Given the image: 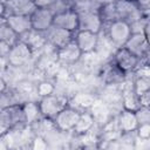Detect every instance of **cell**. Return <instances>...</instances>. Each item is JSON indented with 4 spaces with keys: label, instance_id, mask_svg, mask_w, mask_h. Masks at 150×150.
I'll use <instances>...</instances> for the list:
<instances>
[{
    "label": "cell",
    "instance_id": "6da1fadb",
    "mask_svg": "<svg viewBox=\"0 0 150 150\" xmlns=\"http://www.w3.org/2000/svg\"><path fill=\"white\" fill-rule=\"evenodd\" d=\"M69 104V98L61 94H52L38 100V105L43 118L53 121L54 117Z\"/></svg>",
    "mask_w": 150,
    "mask_h": 150
},
{
    "label": "cell",
    "instance_id": "7a4b0ae2",
    "mask_svg": "<svg viewBox=\"0 0 150 150\" xmlns=\"http://www.w3.org/2000/svg\"><path fill=\"white\" fill-rule=\"evenodd\" d=\"M103 29L105 30L107 39L110 41L112 46L116 47V49L123 47L131 35L129 23L123 20H116L110 23L103 25Z\"/></svg>",
    "mask_w": 150,
    "mask_h": 150
},
{
    "label": "cell",
    "instance_id": "3957f363",
    "mask_svg": "<svg viewBox=\"0 0 150 150\" xmlns=\"http://www.w3.org/2000/svg\"><path fill=\"white\" fill-rule=\"evenodd\" d=\"M122 73L125 75L134 74V71L138 68L141 64V61L138 57H136L134 54H131L128 49L124 47L117 48L112 55V61H111Z\"/></svg>",
    "mask_w": 150,
    "mask_h": 150
},
{
    "label": "cell",
    "instance_id": "277c9868",
    "mask_svg": "<svg viewBox=\"0 0 150 150\" xmlns=\"http://www.w3.org/2000/svg\"><path fill=\"white\" fill-rule=\"evenodd\" d=\"M123 47L125 49H128L131 54H134L136 57H138L142 64H149V62H148L149 43H148L146 35L141 34V33L131 34Z\"/></svg>",
    "mask_w": 150,
    "mask_h": 150
},
{
    "label": "cell",
    "instance_id": "5b68a950",
    "mask_svg": "<svg viewBox=\"0 0 150 150\" xmlns=\"http://www.w3.org/2000/svg\"><path fill=\"white\" fill-rule=\"evenodd\" d=\"M80 115H81V111L76 110L75 108H73L68 104L64 109H62L54 117L53 125L59 131H63V132L73 131V129L75 128V125L77 123Z\"/></svg>",
    "mask_w": 150,
    "mask_h": 150
},
{
    "label": "cell",
    "instance_id": "8992f818",
    "mask_svg": "<svg viewBox=\"0 0 150 150\" xmlns=\"http://www.w3.org/2000/svg\"><path fill=\"white\" fill-rule=\"evenodd\" d=\"M79 28L77 30L91 32L95 34H101L103 29V22L98 15V11H79Z\"/></svg>",
    "mask_w": 150,
    "mask_h": 150
},
{
    "label": "cell",
    "instance_id": "52a82bcc",
    "mask_svg": "<svg viewBox=\"0 0 150 150\" xmlns=\"http://www.w3.org/2000/svg\"><path fill=\"white\" fill-rule=\"evenodd\" d=\"M33 55L34 53L28 46H26L21 41H18L14 46L11 47L9 53L7 55V61L9 67L19 68L28 63L32 60Z\"/></svg>",
    "mask_w": 150,
    "mask_h": 150
},
{
    "label": "cell",
    "instance_id": "ba28073f",
    "mask_svg": "<svg viewBox=\"0 0 150 150\" xmlns=\"http://www.w3.org/2000/svg\"><path fill=\"white\" fill-rule=\"evenodd\" d=\"M74 42L82 53V55L90 54L96 50L100 42V34L86 30H76L74 33Z\"/></svg>",
    "mask_w": 150,
    "mask_h": 150
},
{
    "label": "cell",
    "instance_id": "9c48e42d",
    "mask_svg": "<svg viewBox=\"0 0 150 150\" xmlns=\"http://www.w3.org/2000/svg\"><path fill=\"white\" fill-rule=\"evenodd\" d=\"M45 36H46L47 43L50 47H53L55 50L63 48L64 46H67L74 40V33H70L68 30H64L54 26H52L45 33Z\"/></svg>",
    "mask_w": 150,
    "mask_h": 150
},
{
    "label": "cell",
    "instance_id": "30bf717a",
    "mask_svg": "<svg viewBox=\"0 0 150 150\" xmlns=\"http://www.w3.org/2000/svg\"><path fill=\"white\" fill-rule=\"evenodd\" d=\"M54 14L47 8H35L30 15L32 29L39 33H46L53 26Z\"/></svg>",
    "mask_w": 150,
    "mask_h": 150
},
{
    "label": "cell",
    "instance_id": "8fae6325",
    "mask_svg": "<svg viewBox=\"0 0 150 150\" xmlns=\"http://www.w3.org/2000/svg\"><path fill=\"white\" fill-rule=\"evenodd\" d=\"M53 26L68 30L70 33H75L79 28V18L77 13L71 8L67 9L62 13L55 14L53 19Z\"/></svg>",
    "mask_w": 150,
    "mask_h": 150
},
{
    "label": "cell",
    "instance_id": "7c38bea8",
    "mask_svg": "<svg viewBox=\"0 0 150 150\" xmlns=\"http://www.w3.org/2000/svg\"><path fill=\"white\" fill-rule=\"evenodd\" d=\"M7 15H26L30 16L35 11V2L32 0H9L5 1Z\"/></svg>",
    "mask_w": 150,
    "mask_h": 150
},
{
    "label": "cell",
    "instance_id": "4fadbf2b",
    "mask_svg": "<svg viewBox=\"0 0 150 150\" xmlns=\"http://www.w3.org/2000/svg\"><path fill=\"white\" fill-rule=\"evenodd\" d=\"M82 56L83 55L80 52V49L77 48V46L75 45L74 40L70 43H68L67 46H64L63 48L56 50L57 62L66 64V66H73L75 63H77Z\"/></svg>",
    "mask_w": 150,
    "mask_h": 150
},
{
    "label": "cell",
    "instance_id": "5bb4252c",
    "mask_svg": "<svg viewBox=\"0 0 150 150\" xmlns=\"http://www.w3.org/2000/svg\"><path fill=\"white\" fill-rule=\"evenodd\" d=\"M138 127L136 115L134 111H128V110H121L117 116V129L124 135L132 134L136 131Z\"/></svg>",
    "mask_w": 150,
    "mask_h": 150
},
{
    "label": "cell",
    "instance_id": "9a60e30c",
    "mask_svg": "<svg viewBox=\"0 0 150 150\" xmlns=\"http://www.w3.org/2000/svg\"><path fill=\"white\" fill-rule=\"evenodd\" d=\"M6 23L14 30V33L18 36H21L22 34L29 32L32 29L30 23V16L26 15H7L5 16Z\"/></svg>",
    "mask_w": 150,
    "mask_h": 150
},
{
    "label": "cell",
    "instance_id": "2e32d148",
    "mask_svg": "<svg viewBox=\"0 0 150 150\" xmlns=\"http://www.w3.org/2000/svg\"><path fill=\"white\" fill-rule=\"evenodd\" d=\"M19 41H21L22 43H25L26 46H28L33 50V53L43 49L45 46L47 45L45 34L43 33L35 32L33 29H30L29 32H27V33L22 34L21 36H19Z\"/></svg>",
    "mask_w": 150,
    "mask_h": 150
},
{
    "label": "cell",
    "instance_id": "e0dca14e",
    "mask_svg": "<svg viewBox=\"0 0 150 150\" xmlns=\"http://www.w3.org/2000/svg\"><path fill=\"white\" fill-rule=\"evenodd\" d=\"M125 74L122 73L112 62L108 63L103 68L102 73V80L105 84L108 86H116V84H122L125 80Z\"/></svg>",
    "mask_w": 150,
    "mask_h": 150
},
{
    "label": "cell",
    "instance_id": "ac0fdd59",
    "mask_svg": "<svg viewBox=\"0 0 150 150\" xmlns=\"http://www.w3.org/2000/svg\"><path fill=\"white\" fill-rule=\"evenodd\" d=\"M95 101H96L95 95L89 94V93H79L71 100H69V105L83 112L93 108L95 104Z\"/></svg>",
    "mask_w": 150,
    "mask_h": 150
},
{
    "label": "cell",
    "instance_id": "d6986e66",
    "mask_svg": "<svg viewBox=\"0 0 150 150\" xmlns=\"http://www.w3.org/2000/svg\"><path fill=\"white\" fill-rule=\"evenodd\" d=\"M95 123H96V121H95L93 114L90 111H83V112H81V115L77 120V123H76L75 128L73 129V132L77 136H86L91 131Z\"/></svg>",
    "mask_w": 150,
    "mask_h": 150
},
{
    "label": "cell",
    "instance_id": "ffe728a7",
    "mask_svg": "<svg viewBox=\"0 0 150 150\" xmlns=\"http://www.w3.org/2000/svg\"><path fill=\"white\" fill-rule=\"evenodd\" d=\"M121 102H122V109L128 110V111H136L141 108L139 104V97L134 93L132 87H127L122 91L121 96Z\"/></svg>",
    "mask_w": 150,
    "mask_h": 150
},
{
    "label": "cell",
    "instance_id": "44dd1931",
    "mask_svg": "<svg viewBox=\"0 0 150 150\" xmlns=\"http://www.w3.org/2000/svg\"><path fill=\"white\" fill-rule=\"evenodd\" d=\"M98 15L103 22V25L110 23L112 21L118 20L117 9H116V1H103L98 8Z\"/></svg>",
    "mask_w": 150,
    "mask_h": 150
},
{
    "label": "cell",
    "instance_id": "7402d4cb",
    "mask_svg": "<svg viewBox=\"0 0 150 150\" xmlns=\"http://www.w3.org/2000/svg\"><path fill=\"white\" fill-rule=\"evenodd\" d=\"M22 110H23V115H25V122L27 127H30L32 124H34L35 122H38L39 120L42 118L38 102H30V101H26L22 103Z\"/></svg>",
    "mask_w": 150,
    "mask_h": 150
},
{
    "label": "cell",
    "instance_id": "603a6c76",
    "mask_svg": "<svg viewBox=\"0 0 150 150\" xmlns=\"http://www.w3.org/2000/svg\"><path fill=\"white\" fill-rule=\"evenodd\" d=\"M0 41L12 47L19 41V36L14 33V30L6 23L5 18L0 19Z\"/></svg>",
    "mask_w": 150,
    "mask_h": 150
},
{
    "label": "cell",
    "instance_id": "cb8c5ba5",
    "mask_svg": "<svg viewBox=\"0 0 150 150\" xmlns=\"http://www.w3.org/2000/svg\"><path fill=\"white\" fill-rule=\"evenodd\" d=\"M131 87L134 93L137 96H141L150 91V77H135L131 82Z\"/></svg>",
    "mask_w": 150,
    "mask_h": 150
},
{
    "label": "cell",
    "instance_id": "d4e9b609",
    "mask_svg": "<svg viewBox=\"0 0 150 150\" xmlns=\"http://www.w3.org/2000/svg\"><path fill=\"white\" fill-rule=\"evenodd\" d=\"M36 95L39 96V98L41 97H45V96H48V95H52L55 93V86L50 82V81H47V80H43L41 82H39L36 84Z\"/></svg>",
    "mask_w": 150,
    "mask_h": 150
},
{
    "label": "cell",
    "instance_id": "484cf974",
    "mask_svg": "<svg viewBox=\"0 0 150 150\" xmlns=\"http://www.w3.org/2000/svg\"><path fill=\"white\" fill-rule=\"evenodd\" d=\"M135 115H136V120H137L138 125L150 123V109L149 108L141 107L138 110L135 111Z\"/></svg>",
    "mask_w": 150,
    "mask_h": 150
},
{
    "label": "cell",
    "instance_id": "4316f807",
    "mask_svg": "<svg viewBox=\"0 0 150 150\" xmlns=\"http://www.w3.org/2000/svg\"><path fill=\"white\" fill-rule=\"evenodd\" d=\"M135 132L141 141H148L150 137V123L139 124Z\"/></svg>",
    "mask_w": 150,
    "mask_h": 150
},
{
    "label": "cell",
    "instance_id": "83f0119b",
    "mask_svg": "<svg viewBox=\"0 0 150 150\" xmlns=\"http://www.w3.org/2000/svg\"><path fill=\"white\" fill-rule=\"evenodd\" d=\"M32 149L33 150H47V144L42 137L35 136L32 142Z\"/></svg>",
    "mask_w": 150,
    "mask_h": 150
},
{
    "label": "cell",
    "instance_id": "f1b7e54d",
    "mask_svg": "<svg viewBox=\"0 0 150 150\" xmlns=\"http://www.w3.org/2000/svg\"><path fill=\"white\" fill-rule=\"evenodd\" d=\"M8 69H9V64H8L7 57L0 56V77H4V75L7 73Z\"/></svg>",
    "mask_w": 150,
    "mask_h": 150
},
{
    "label": "cell",
    "instance_id": "f546056e",
    "mask_svg": "<svg viewBox=\"0 0 150 150\" xmlns=\"http://www.w3.org/2000/svg\"><path fill=\"white\" fill-rule=\"evenodd\" d=\"M139 97V104L141 107H144V108H149L150 107V91L138 96Z\"/></svg>",
    "mask_w": 150,
    "mask_h": 150
},
{
    "label": "cell",
    "instance_id": "4dcf8cb0",
    "mask_svg": "<svg viewBox=\"0 0 150 150\" xmlns=\"http://www.w3.org/2000/svg\"><path fill=\"white\" fill-rule=\"evenodd\" d=\"M9 49H11L9 46H7L6 43H4V42L0 41V56L7 57V55H8V53H9Z\"/></svg>",
    "mask_w": 150,
    "mask_h": 150
},
{
    "label": "cell",
    "instance_id": "1f68e13d",
    "mask_svg": "<svg viewBox=\"0 0 150 150\" xmlns=\"http://www.w3.org/2000/svg\"><path fill=\"white\" fill-rule=\"evenodd\" d=\"M7 89H8V86H7V82H6L5 77H0V94L6 91Z\"/></svg>",
    "mask_w": 150,
    "mask_h": 150
},
{
    "label": "cell",
    "instance_id": "d6a6232c",
    "mask_svg": "<svg viewBox=\"0 0 150 150\" xmlns=\"http://www.w3.org/2000/svg\"><path fill=\"white\" fill-rule=\"evenodd\" d=\"M6 16V6L5 1H0V19Z\"/></svg>",
    "mask_w": 150,
    "mask_h": 150
},
{
    "label": "cell",
    "instance_id": "836d02e7",
    "mask_svg": "<svg viewBox=\"0 0 150 150\" xmlns=\"http://www.w3.org/2000/svg\"><path fill=\"white\" fill-rule=\"evenodd\" d=\"M11 150H22L21 148H15V149H11Z\"/></svg>",
    "mask_w": 150,
    "mask_h": 150
}]
</instances>
